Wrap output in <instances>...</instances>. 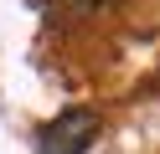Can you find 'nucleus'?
Returning <instances> with one entry per match:
<instances>
[{"label":"nucleus","mask_w":160,"mask_h":154,"mask_svg":"<svg viewBox=\"0 0 160 154\" xmlns=\"http://www.w3.org/2000/svg\"><path fill=\"white\" fill-rule=\"evenodd\" d=\"M78 5H114V0H78Z\"/></svg>","instance_id":"2"},{"label":"nucleus","mask_w":160,"mask_h":154,"mask_svg":"<svg viewBox=\"0 0 160 154\" xmlns=\"http://www.w3.org/2000/svg\"><path fill=\"white\" fill-rule=\"evenodd\" d=\"M98 128H103V118H98L93 108H67V113H57V118L36 133V149L42 154H83L88 144L98 139Z\"/></svg>","instance_id":"1"}]
</instances>
